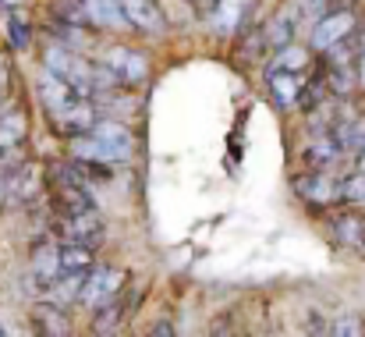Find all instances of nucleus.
Wrapping results in <instances>:
<instances>
[{"label":"nucleus","instance_id":"nucleus-14","mask_svg":"<svg viewBox=\"0 0 365 337\" xmlns=\"http://www.w3.org/2000/svg\"><path fill=\"white\" fill-rule=\"evenodd\" d=\"M82 11H86L89 21H96L103 29H128L121 0H82Z\"/></svg>","mask_w":365,"mask_h":337},{"label":"nucleus","instance_id":"nucleus-21","mask_svg":"<svg viewBox=\"0 0 365 337\" xmlns=\"http://www.w3.org/2000/svg\"><path fill=\"white\" fill-rule=\"evenodd\" d=\"M245 7H248V0H217V18H213L217 32H235L242 25Z\"/></svg>","mask_w":365,"mask_h":337},{"label":"nucleus","instance_id":"nucleus-10","mask_svg":"<svg viewBox=\"0 0 365 337\" xmlns=\"http://www.w3.org/2000/svg\"><path fill=\"white\" fill-rule=\"evenodd\" d=\"M128 309H135V295H114L107 306L96 309V316H93V334L96 337L118 334L121 323H124V316H128Z\"/></svg>","mask_w":365,"mask_h":337},{"label":"nucleus","instance_id":"nucleus-23","mask_svg":"<svg viewBox=\"0 0 365 337\" xmlns=\"http://www.w3.org/2000/svg\"><path fill=\"white\" fill-rule=\"evenodd\" d=\"M341 149L348 153H365V117H351L344 128H341Z\"/></svg>","mask_w":365,"mask_h":337},{"label":"nucleus","instance_id":"nucleus-8","mask_svg":"<svg viewBox=\"0 0 365 337\" xmlns=\"http://www.w3.org/2000/svg\"><path fill=\"white\" fill-rule=\"evenodd\" d=\"M355 29V14L351 11H337V14H327L316 29H312V43L319 50H334L337 43H344Z\"/></svg>","mask_w":365,"mask_h":337},{"label":"nucleus","instance_id":"nucleus-32","mask_svg":"<svg viewBox=\"0 0 365 337\" xmlns=\"http://www.w3.org/2000/svg\"><path fill=\"white\" fill-rule=\"evenodd\" d=\"M210 337H235V334H231V327H224V323L217 327V323H213V331H210Z\"/></svg>","mask_w":365,"mask_h":337},{"label":"nucleus","instance_id":"nucleus-3","mask_svg":"<svg viewBox=\"0 0 365 337\" xmlns=\"http://www.w3.org/2000/svg\"><path fill=\"white\" fill-rule=\"evenodd\" d=\"M124 273L114 266H96V270H86V281H82V291H78V302L89 306V309H100L107 306L114 295H121Z\"/></svg>","mask_w":365,"mask_h":337},{"label":"nucleus","instance_id":"nucleus-16","mask_svg":"<svg viewBox=\"0 0 365 337\" xmlns=\"http://www.w3.org/2000/svg\"><path fill=\"white\" fill-rule=\"evenodd\" d=\"M298 192L312 203H330L341 196V181H334L330 174H305L298 178Z\"/></svg>","mask_w":365,"mask_h":337},{"label":"nucleus","instance_id":"nucleus-28","mask_svg":"<svg viewBox=\"0 0 365 337\" xmlns=\"http://www.w3.org/2000/svg\"><path fill=\"white\" fill-rule=\"evenodd\" d=\"M341 241H362V224L355 221V217H348V221H341Z\"/></svg>","mask_w":365,"mask_h":337},{"label":"nucleus","instance_id":"nucleus-26","mask_svg":"<svg viewBox=\"0 0 365 337\" xmlns=\"http://www.w3.org/2000/svg\"><path fill=\"white\" fill-rule=\"evenodd\" d=\"M334 337H365L362 320H359V316H341V320L334 323Z\"/></svg>","mask_w":365,"mask_h":337},{"label":"nucleus","instance_id":"nucleus-19","mask_svg":"<svg viewBox=\"0 0 365 337\" xmlns=\"http://www.w3.org/2000/svg\"><path fill=\"white\" fill-rule=\"evenodd\" d=\"M309 64V54H305V46L302 43H291V46H284V50H277L273 54V64H269V71H287V75H302V68Z\"/></svg>","mask_w":365,"mask_h":337},{"label":"nucleus","instance_id":"nucleus-31","mask_svg":"<svg viewBox=\"0 0 365 337\" xmlns=\"http://www.w3.org/2000/svg\"><path fill=\"white\" fill-rule=\"evenodd\" d=\"M309 337H330V331H327V323H323L319 316H312V327H309Z\"/></svg>","mask_w":365,"mask_h":337},{"label":"nucleus","instance_id":"nucleus-4","mask_svg":"<svg viewBox=\"0 0 365 337\" xmlns=\"http://www.w3.org/2000/svg\"><path fill=\"white\" fill-rule=\"evenodd\" d=\"M57 234H61L64 245H78V248H89L93 252L100 245V238H103V221H100L96 210L93 213H82V217H68V221H61Z\"/></svg>","mask_w":365,"mask_h":337},{"label":"nucleus","instance_id":"nucleus-12","mask_svg":"<svg viewBox=\"0 0 365 337\" xmlns=\"http://www.w3.org/2000/svg\"><path fill=\"white\" fill-rule=\"evenodd\" d=\"M121 11L124 21L135 29H145V32L163 29V11L156 7V0H121Z\"/></svg>","mask_w":365,"mask_h":337},{"label":"nucleus","instance_id":"nucleus-13","mask_svg":"<svg viewBox=\"0 0 365 337\" xmlns=\"http://www.w3.org/2000/svg\"><path fill=\"white\" fill-rule=\"evenodd\" d=\"M32 323L39 327L43 337H71V320H68V313L57 309V306H50V302H39V306L32 309Z\"/></svg>","mask_w":365,"mask_h":337},{"label":"nucleus","instance_id":"nucleus-29","mask_svg":"<svg viewBox=\"0 0 365 337\" xmlns=\"http://www.w3.org/2000/svg\"><path fill=\"white\" fill-rule=\"evenodd\" d=\"M7 89H11V64L0 57V111H4V104H7Z\"/></svg>","mask_w":365,"mask_h":337},{"label":"nucleus","instance_id":"nucleus-11","mask_svg":"<svg viewBox=\"0 0 365 337\" xmlns=\"http://www.w3.org/2000/svg\"><path fill=\"white\" fill-rule=\"evenodd\" d=\"M53 210L61 213V221H68V217L93 213L96 203H93V196L82 185H71V188H53Z\"/></svg>","mask_w":365,"mask_h":337},{"label":"nucleus","instance_id":"nucleus-5","mask_svg":"<svg viewBox=\"0 0 365 337\" xmlns=\"http://www.w3.org/2000/svg\"><path fill=\"white\" fill-rule=\"evenodd\" d=\"M355 82H359V57H355L351 43L344 39L330 50V86H334V93L348 96L355 89Z\"/></svg>","mask_w":365,"mask_h":337},{"label":"nucleus","instance_id":"nucleus-17","mask_svg":"<svg viewBox=\"0 0 365 337\" xmlns=\"http://www.w3.org/2000/svg\"><path fill=\"white\" fill-rule=\"evenodd\" d=\"M82 281H86V270H78V273H61V277H57V284L46 291V302H50V306H57V309L71 306V302L78 298V291H82Z\"/></svg>","mask_w":365,"mask_h":337},{"label":"nucleus","instance_id":"nucleus-27","mask_svg":"<svg viewBox=\"0 0 365 337\" xmlns=\"http://www.w3.org/2000/svg\"><path fill=\"white\" fill-rule=\"evenodd\" d=\"M11 39H14V46H18V50H25V46H29V25H25V18H21V14H14V18H11Z\"/></svg>","mask_w":365,"mask_h":337},{"label":"nucleus","instance_id":"nucleus-7","mask_svg":"<svg viewBox=\"0 0 365 337\" xmlns=\"http://www.w3.org/2000/svg\"><path fill=\"white\" fill-rule=\"evenodd\" d=\"M36 89H39V100H43V107L53 114H64L71 111L75 104H82V96L71 89V86H64L61 79H53L50 71H39V82H36Z\"/></svg>","mask_w":365,"mask_h":337},{"label":"nucleus","instance_id":"nucleus-35","mask_svg":"<svg viewBox=\"0 0 365 337\" xmlns=\"http://www.w3.org/2000/svg\"><path fill=\"white\" fill-rule=\"evenodd\" d=\"M0 337H7V331H4V327H0Z\"/></svg>","mask_w":365,"mask_h":337},{"label":"nucleus","instance_id":"nucleus-33","mask_svg":"<svg viewBox=\"0 0 365 337\" xmlns=\"http://www.w3.org/2000/svg\"><path fill=\"white\" fill-rule=\"evenodd\" d=\"M0 4H11V7H14V4H21V0H0Z\"/></svg>","mask_w":365,"mask_h":337},{"label":"nucleus","instance_id":"nucleus-34","mask_svg":"<svg viewBox=\"0 0 365 337\" xmlns=\"http://www.w3.org/2000/svg\"><path fill=\"white\" fill-rule=\"evenodd\" d=\"M362 174H365V153H362Z\"/></svg>","mask_w":365,"mask_h":337},{"label":"nucleus","instance_id":"nucleus-18","mask_svg":"<svg viewBox=\"0 0 365 337\" xmlns=\"http://www.w3.org/2000/svg\"><path fill=\"white\" fill-rule=\"evenodd\" d=\"M291 36H294V18H291V11L273 14V21L266 25V46L277 54V50L291 46Z\"/></svg>","mask_w":365,"mask_h":337},{"label":"nucleus","instance_id":"nucleus-1","mask_svg":"<svg viewBox=\"0 0 365 337\" xmlns=\"http://www.w3.org/2000/svg\"><path fill=\"white\" fill-rule=\"evenodd\" d=\"M25 131L29 121L18 107L0 114V174H14L25 164Z\"/></svg>","mask_w":365,"mask_h":337},{"label":"nucleus","instance_id":"nucleus-36","mask_svg":"<svg viewBox=\"0 0 365 337\" xmlns=\"http://www.w3.org/2000/svg\"><path fill=\"white\" fill-rule=\"evenodd\" d=\"M305 4H316V0H305Z\"/></svg>","mask_w":365,"mask_h":337},{"label":"nucleus","instance_id":"nucleus-2","mask_svg":"<svg viewBox=\"0 0 365 337\" xmlns=\"http://www.w3.org/2000/svg\"><path fill=\"white\" fill-rule=\"evenodd\" d=\"M96 68L110 79V86H138L149 75V61L131 46H110Z\"/></svg>","mask_w":365,"mask_h":337},{"label":"nucleus","instance_id":"nucleus-30","mask_svg":"<svg viewBox=\"0 0 365 337\" xmlns=\"http://www.w3.org/2000/svg\"><path fill=\"white\" fill-rule=\"evenodd\" d=\"M145 337H174V323H170V320H156L153 331H149Z\"/></svg>","mask_w":365,"mask_h":337},{"label":"nucleus","instance_id":"nucleus-37","mask_svg":"<svg viewBox=\"0 0 365 337\" xmlns=\"http://www.w3.org/2000/svg\"><path fill=\"white\" fill-rule=\"evenodd\" d=\"M21 337H29V334H21Z\"/></svg>","mask_w":365,"mask_h":337},{"label":"nucleus","instance_id":"nucleus-25","mask_svg":"<svg viewBox=\"0 0 365 337\" xmlns=\"http://www.w3.org/2000/svg\"><path fill=\"white\" fill-rule=\"evenodd\" d=\"M341 196L348 199V203H365V174H351L348 181H341Z\"/></svg>","mask_w":365,"mask_h":337},{"label":"nucleus","instance_id":"nucleus-15","mask_svg":"<svg viewBox=\"0 0 365 337\" xmlns=\"http://www.w3.org/2000/svg\"><path fill=\"white\" fill-rule=\"evenodd\" d=\"M53 121H57V128H61V131H75V135L82 139V135H89V128H93L100 117H96V111H93V104H89V100H82V104H75L71 111L53 114Z\"/></svg>","mask_w":365,"mask_h":337},{"label":"nucleus","instance_id":"nucleus-20","mask_svg":"<svg viewBox=\"0 0 365 337\" xmlns=\"http://www.w3.org/2000/svg\"><path fill=\"white\" fill-rule=\"evenodd\" d=\"M269 89L280 100V107H291L302 93V75H287V71H269Z\"/></svg>","mask_w":365,"mask_h":337},{"label":"nucleus","instance_id":"nucleus-9","mask_svg":"<svg viewBox=\"0 0 365 337\" xmlns=\"http://www.w3.org/2000/svg\"><path fill=\"white\" fill-rule=\"evenodd\" d=\"M39 178L43 171L36 164H21L11 178H7V192H4V203L7 206H18V203H29L39 196Z\"/></svg>","mask_w":365,"mask_h":337},{"label":"nucleus","instance_id":"nucleus-24","mask_svg":"<svg viewBox=\"0 0 365 337\" xmlns=\"http://www.w3.org/2000/svg\"><path fill=\"white\" fill-rule=\"evenodd\" d=\"M341 142L337 139H319L312 149H309V156H312V164H319V167H330V164H337L341 160Z\"/></svg>","mask_w":365,"mask_h":337},{"label":"nucleus","instance_id":"nucleus-22","mask_svg":"<svg viewBox=\"0 0 365 337\" xmlns=\"http://www.w3.org/2000/svg\"><path fill=\"white\" fill-rule=\"evenodd\" d=\"M57 263H61V273H78V270H89L93 252L78 248V245H61L57 248Z\"/></svg>","mask_w":365,"mask_h":337},{"label":"nucleus","instance_id":"nucleus-6","mask_svg":"<svg viewBox=\"0 0 365 337\" xmlns=\"http://www.w3.org/2000/svg\"><path fill=\"white\" fill-rule=\"evenodd\" d=\"M61 277V263H57V248L50 241H39L36 252H32V266H29V281L39 295H46Z\"/></svg>","mask_w":365,"mask_h":337}]
</instances>
